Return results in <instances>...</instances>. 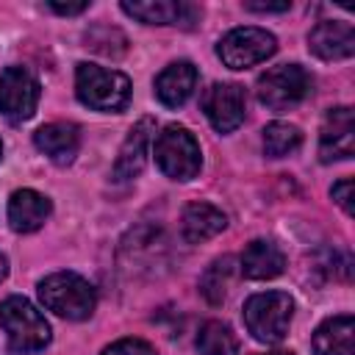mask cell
I'll return each mask as SVG.
<instances>
[{"label":"cell","mask_w":355,"mask_h":355,"mask_svg":"<svg viewBox=\"0 0 355 355\" xmlns=\"http://www.w3.org/2000/svg\"><path fill=\"white\" fill-rule=\"evenodd\" d=\"M294 316V300L286 291H261L244 302V324L261 344H277L286 338Z\"/></svg>","instance_id":"4"},{"label":"cell","mask_w":355,"mask_h":355,"mask_svg":"<svg viewBox=\"0 0 355 355\" xmlns=\"http://www.w3.org/2000/svg\"><path fill=\"white\" fill-rule=\"evenodd\" d=\"M308 47L324 61H344L355 53V31L349 22L327 19L308 33Z\"/></svg>","instance_id":"12"},{"label":"cell","mask_w":355,"mask_h":355,"mask_svg":"<svg viewBox=\"0 0 355 355\" xmlns=\"http://www.w3.org/2000/svg\"><path fill=\"white\" fill-rule=\"evenodd\" d=\"M266 355H291V352H286V349H277V352H266Z\"/></svg>","instance_id":"28"},{"label":"cell","mask_w":355,"mask_h":355,"mask_svg":"<svg viewBox=\"0 0 355 355\" xmlns=\"http://www.w3.org/2000/svg\"><path fill=\"white\" fill-rule=\"evenodd\" d=\"M39 105V80L25 67H6L0 75V114L8 122H25Z\"/></svg>","instance_id":"8"},{"label":"cell","mask_w":355,"mask_h":355,"mask_svg":"<svg viewBox=\"0 0 355 355\" xmlns=\"http://www.w3.org/2000/svg\"><path fill=\"white\" fill-rule=\"evenodd\" d=\"M0 155H3V141H0Z\"/></svg>","instance_id":"29"},{"label":"cell","mask_w":355,"mask_h":355,"mask_svg":"<svg viewBox=\"0 0 355 355\" xmlns=\"http://www.w3.org/2000/svg\"><path fill=\"white\" fill-rule=\"evenodd\" d=\"M197 349L200 355H239V341L230 324L211 319L197 333Z\"/></svg>","instance_id":"20"},{"label":"cell","mask_w":355,"mask_h":355,"mask_svg":"<svg viewBox=\"0 0 355 355\" xmlns=\"http://www.w3.org/2000/svg\"><path fill=\"white\" fill-rule=\"evenodd\" d=\"M244 89L236 83H214L202 97V111L219 133H230L244 122Z\"/></svg>","instance_id":"10"},{"label":"cell","mask_w":355,"mask_h":355,"mask_svg":"<svg viewBox=\"0 0 355 355\" xmlns=\"http://www.w3.org/2000/svg\"><path fill=\"white\" fill-rule=\"evenodd\" d=\"M316 355H355V319L338 313L324 319L313 333Z\"/></svg>","instance_id":"18"},{"label":"cell","mask_w":355,"mask_h":355,"mask_svg":"<svg viewBox=\"0 0 355 355\" xmlns=\"http://www.w3.org/2000/svg\"><path fill=\"white\" fill-rule=\"evenodd\" d=\"M39 300L47 311L72 322L89 319L97 305L94 286L75 272H53L39 280Z\"/></svg>","instance_id":"1"},{"label":"cell","mask_w":355,"mask_h":355,"mask_svg":"<svg viewBox=\"0 0 355 355\" xmlns=\"http://www.w3.org/2000/svg\"><path fill=\"white\" fill-rule=\"evenodd\" d=\"M0 327L6 330L8 349L17 355L39 352L50 344V324L25 297H6L0 302Z\"/></svg>","instance_id":"2"},{"label":"cell","mask_w":355,"mask_h":355,"mask_svg":"<svg viewBox=\"0 0 355 355\" xmlns=\"http://www.w3.org/2000/svg\"><path fill=\"white\" fill-rule=\"evenodd\" d=\"M122 11L144 25H183L191 28L194 19H200V11L191 3H175V0H125Z\"/></svg>","instance_id":"11"},{"label":"cell","mask_w":355,"mask_h":355,"mask_svg":"<svg viewBox=\"0 0 355 355\" xmlns=\"http://www.w3.org/2000/svg\"><path fill=\"white\" fill-rule=\"evenodd\" d=\"M6 272H8V261H6V255H0V280L6 277Z\"/></svg>","instance_id":"27"},{"label":"cell","mask_w":355,"mask_h":355,"mask_svg":"<svg viewBox=\"0 0 355 355\" xmlns=\"http://www.w3.org/2000/svg\"><path fill=\"white\" fill-rule=\"evenodd\" d=\"M75 92L78 100L94 111H122L130 100V80L116 69L83 61L75 69Z\"/></svg>","instance_id":"3"},{"label":"cell","mask_w":355,"mask_h":355,"mask_svg":"<svg viewBox=\"0 0 355 355\" xmlns=\"http://www.w3.org/2000/svg\"><path fill=\"white\" fill-rule=\"evenodd\" d=\"M355 150V116L349 105H338L330 108L324 122H322V133H319V158L324 164L330 161H344L349 158Z\"/></svg>","instance_id":"9"},{"label":"cell","mask_w":355,"mask_h":355,"mask_svg":"<svg viewBox=\"0 0 355 355\" xmlns=\"http://www.w3.org/2000/svg\"><path fill=\"white\" fill-rule=\"evenodd\" d=\"M230 280H233V258H230V255L216 258V261L205 269V275H202V280H200V291H202V297H205L211 305H219V302H225V297H227Z\"/></svg>","instance_id":"21"},{"label":"cell","mask_w":355,"mask_h":355,"mask_svg":"<svg viewBox=\"0 0 355 355\" xmlns=\"http://www.w3.org/2000/svg\"><path fill=\"white\" fill-rule=\"evenodd\" d=\"M155 164L172 180L197 178L202 166V153L197 139L180 125H166L155 139Z\"/></svg>","instance_id":"5"},{"label":"cell","mask_w":355,"mask_h":355,"mask_svg":"<svg viewBox=\"0 0 355 355\" xmlns=\"http://www.w3.org/2000/svg\"><path fill=\"white\" fill-rule=\"evenodd\" d=\"M311 94V75L300 64H280L258 78V100L269 111H288Z\"/></svg>","instance_id":"6"},{"label":"cell","mask_w":355,"mask_h":355,"mask_svg":"<svg viewBox=\"0 0 355 355\" xmlns=\"http://www.w3.org/2000/svg\"><path fill=\"white\" fill-rule=\"evenodd\" d=\"M244 8L247 11H261V14H269V11L280 14V11H288V3H244Z\"/></svg>","instance_id":"26"},{"label":"cell","mask_w":355,"mask_h":355,"mask_svg":"<svg viewBox=\"0 0 355 355\" xmlns=\"http://www.w3.org/2000/svg\"><path fill=\"white\" fill-rule=\"evenodd\" d=\"M50 8H53L55 14H67V17H72V14L86 11L89 3H86V0H80V3H50Z\"/></svg>","instance_id":"25"},{"label":"cell","mask_w":355,"mask_h":355,"mask_svg":"<svg viewBox=\"0 0 355 355\" xmlns=\"http://www.w3.org/2000/svg\"><path fill=\"white\" fill-rule=\"evenodd\" d=\"M194 86H197V69L189 61H175L164 67L161 75L155 78V94L166 108L183 105L191 97Z\"/></svg>","instance_id":"17"},{"label":"cell","mask_w":355,"mask_h":355,"mask_svg":"<svg viewBox=\"0 0 355 355\" xmlns=\"http://www.w3.org/2000/svg\"><path fill=\"white\" fill-rule=\"evenodd\" d=\"M150 133H153V119H150V116L139 119V122L128 130V136H125V141H122V147H119V155H116V161H114V180L125 183V180L139 178V172L144 169V161H147Z\"/></svg>","instance_id":"14"},{"label":"cell","mask_w":355,"mask_h":355,"mask_svg":"<svg viewBox=\"0 0 355 355\" xmlns=\"http://www.w3.org/2000/svg\"><path fill=\"white\" fill-rule=\"evenodd\" d=\"M330 194H333V200L341 205V211H344V214H352V180H349V178H344V180L333 183Z\"/></svg>","instance_id":"24"},{"label":"cell","mask_w":355,"mask_h":355,"mask_svg":"<svg viewBox=\"0 0 355 355\" xmlns=\"http://www.w3.org/2000/svg\"><path fill=\"white\" fill-rule=\"evenodd\" d=\"M50 200L33 189H19L8 200V225L17 233H33L39 230L50 216Z\"/></svg>","instance_id":"15"},{"label":"cell","mask_w":355,"mask_h":355,"mask_svg":"<svg viewBox=\"0 0 355 355\" xmlns=\"http://www.w3.org/2000/svg\"><path fill=\"white\" fill-rule=\"evenodd\" d=\"M227 227V216L211 202H189L180 216V233L189 244L208 241Z\"/></svg>","instance_id":"16"},{"label":"cell","mask_w":355,"mask_h":355,"mask_svg":"<svg viewBox=\"0 0 355 355\" xmlns=\"http://www.w3.org/2000/svg\"><path fill=\"white\" fill-rule=\"evenodd\" d=\"M241 272L250 277V280H272L283 272L286 266V255L280 252V247L275 241H266V239H255L244 247L241 258Z\"/></svg>","instance_id":"19"},{"label":"cell","mask_w":355,"mask_h":355,"mask_svg":"<svg viewBox=\"0 0 355 355\" xmlns=\"http://www.w3.org/2000/svg\"><path fill=\"white\" fill-rule=\"evenodd\" d=\"M103 355H158V352L141 338H119L111 347H105Z\"/></svg>","instance_id":"23"},{"label":"cell","mask_w":355,"mask_h":355,"mask_svg":"<svg viewBox=\"0 0 355 355\" xmlns=\"http://www.w3.org/2000/svg\"><path fill=\"white\" fill-rule=\"evenodd\" d=\"M277 50V39L255 25H244V28H233L222 36L216 53L222 58L225 67L230 69H247L255 67L261 61H266L269 55H275Z\"/></svg>","instance_id":"7"},{"label":"cell","mask_w":355,"mask_h":355,"mask_svg":"<svg viewBox=\"0 0 355 355\" xmlns=\"http://www.w3.org/2000/svg\"><path fill=\"white\" fill-rule=\"evenodd\" d=\"M33 144L53 164L67 166V164L75 161V155L80 150V130L72 122H50V125H42L33 133Z\"/></svg>","instance_id":"13"},{"label":"cell","mask_w":355,"mask_h":355,"mask_svg":"<svg viewBox=\"0 0 355 355\" xmlns=\"http://www.w3.org/2000/svg\"><path fill=\"white\" fill-rule=\"evenodd\" d=\"M302 141V133L297 125H288V122H269L263 128V153L269 158H283V155H291Z\"/></svg>","instance_id":"22"}]
</instances>
